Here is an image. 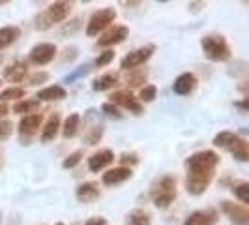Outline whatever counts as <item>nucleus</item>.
Listing matches in <instances>:
<instances>
[{"label":"nucleus","mask_w":249,"mask_h":225,"mask_svg":"<svg viewBox=\"0 0 249 225\" xmlns=\"http://www.w3.org/2000/svg\"><path fill=\"white\" fill-rule=\"evenodd\" d=\"M176 178L173 175H163L156 178L150 186V199L156 208H169L176 199Z\"/></svg>","instance_id":"nucleus-1"},{"label":"nucleus","mask_w":249,"mask_h":225,"mask_svg":"<svg viewBox=\"0 0 249 225\" xmlns=\"http://www.w3.org/2000/svg\"><path fill=\"white\" fill-rule=\"evenodd\" d=\"M200 49L212 62H225L231 58V47L221 34H206L200 38Z\"/></svg>","instance_id":"nucleus-3"},{"label":"nucleus","mask_w":249,"mask_h":225,"mask_svg":"<svg viewBox=\"0 0 249 225\" xmlns=\"http://www.w3.org/2000/svg\"><path fill=\"white\" fill-rule=\"evenodd\" d=\"M79 128H81V114H79V112H73V114H70V116L64 120V124L60 126L62 137L64 139L75 137V135H77V131H79Z\"/></svg>","instance_id":"nucleus-22"},{"label":"nucleus","mask_w":249,"mask_h":225,"mask_svg":"<svg viewBox=\"0 0 249 225\" xmlns=\"http://www.w3.org/2000/svg\"><path fill=\"white\" fill-rule=\"evenodd\" d=\"M156 96H158L156 85H144V87L141 88V92H139L137 100L141 101V103H152V101L156 100Z\"/></svg>","instance_id":"nucleus-32"},{"label":"nucleus","mask_w":249,"mask_h":225,"mask_svg":"<svg viewBox=\"0 0 249 225\" xmlns=\"http://www.w3.org/2000/svg\"><path fill=\"white\" fill-rule=\"evenodd\" d=\"M118 162H120V167L131 169L133 165H137L139 163V156L135 154V152H124V154L118 158Z\"/></svg>","instance_id":"nucleus-35"},{"label":"nucleus","mask_w":249,"mask_h":225,"mask_svg":"<svg viewBox=\"0 0 249 225\" xmlns=\"http://www.w3.org/2000/svg\"><path fill=\"white\" fill-rule=\"evenodd\" d=\"M43 124V116L39 112H32V114H26V116H21L19 120V137H21V143L23 145H30V141L34 139L39 128Z\"/></svg>","instance_id":"nucleus-7"},{"label":"nucleus","mask_w":249,"mask_h":225,"mask_svg":"<svg viewBox=\"0 0 249 225\" xmlns=\"http://www.w3.org/2000/svg\"><path fill=\"white\" fill-rule=\"evenodd\" d=\"M125 225H152V216L142 208H135L125 214Z\"/></svg>","instance_id":"nucleus-24"},{"label":"nucleus","mask_w":249,"mask_h":225,"mask_svg":"<svg viewBox=\"0 0 249 225\" xmlns=\"http://www.w3.org/2000/svg\"><path fill=\"white\" fill-rule=\"evenodd\" d=\"M26 90L23 87H8L0 92V103H6V101L13 100H25Z\"/></svg>","instance_id":"nucleus-29"},{"label":"nucleus","mask_w":249,"mask_h":225,"mask_svg":"<svg viewBox=\"0 0 249 225\" xmlns=\"http://www.w3.org/2000/svg\"><path fill=\"white\" fill-rule=\"evenodd\" d=\"M238 139H240V135H238V133H234V131H219V133L213 137L212 143H213V147L231 150V149H232V145L236 143Z\"/></svg>","instance_id":"nucleus-25"},{"label":"nucleus","mask_w":249,"mask_h":225,"mask_svg":"<svg viewBox=\"0 0 249 225\" xmlns=\"http://www.w3.org/2000/svg\"><path fill=\"white\" fill-rule=\"evenodd\" d=\"M184 165L187 171H215L219 165V154L213 150H200L186 158Z\"/></svg>","instance_id":"nucleus-4"},{"label":"nucleus","mask_w":249,"mask_h":225,"mask_svg":"<svg viewBox=\"0 0 249 225\" xmlns=\"http://www.w3.org/2000/svg\"><path fill=\"white\" fill-rule=\"evenodd\" d=\"M221 210L232 225H249V208L246 205L232 203V201H221Z\"/></svg>","instance_id":"nucleus-11"},{"label":"nucleus","mask_w":249,"mask_h":225,"mask_svg":"<svg viewBox=\"0 0 249 225\" xmlns=\"http://www.w3.org/2000/svg\"><path fill=\"white\" fill-rule=\"evenodd\" d=\"M12 131H13V124L10 120H0V141L10 139Z\"/></svg>","instance_id":"nucleus-38"},{"label":"nucleus","mask_w":249,"mask_h":225,"mask_svg":"<svg viewBox=\"0 0 249 225\" xmlns=\"http://www.w3.org/2000/svg\"><path fill=\"white\" fill-rule=\"evenodd\" d=\"M77 58V47H66L62 55V62H71Z\"/></svg>","instance_id":"nucleus-40"},{"label":"nucleus","mask_w":249,"mask_h":225,"mask_svg":"<svg viewBox=\"0 0 249 225\" xmlns=\"http://www.w3.org/2000/svg\"><path fill=\"white\" fill-rule=\"evenodd\" d=\"M146 79H148V72L146 70H129V74L125 77V85L127 88H137V87H144V83H146Z\"/></svg>","instance_id":"nucleus-26"},{"label":"nucleus","mask_w":249,"mask_h":225,"mask_svg":"<svg viewBox=\"0 0 249 225\" xmlns=\"http://www.w3.org/2000/svg\"><path fill=\"white\" fill-rule=\"evenodd\" d=\"M71 8H73L71 2H64V0L53 2L41 13H37L36 19H34V26L37 30H49L54 25L64 23L68 19V15L71 13Z\"/></svg>","instance_id":"nucleus-2"},{"label":"nucleus","mask_w":249,"mask_h":225,"mask_svg":"<svg viewBox=\"0 0 249 225\" xmlns=\"http://www.w3.org/2000/svg\"><path fill=\"white\" fill-rule=\"evenodd\" d=\"M8 112H10L8 105H6V103H0V118H4V116H6Z\"/></svg>","instance_id":"nucleus-45"},{"label":"nucleus","mask_w":249,"mask_h":225,"mask_svg":"<svg viewBox=\"0 0 249 225\" xmlns=\"http://www.w3.org/2000/svg\"><path fill=\"white\" fill-rule=\"evenodd\" d=\"M231 154H232V158L238 160V162H248L249 160V143L248 139L240 137L232 145V149H231Z\"/></svg>","instance_id":"nucleus-28"},{"label":"nucleus","mask_w":249,"mask_h":225,"mask_svg":"<svg viewBox=\"0 0 249 225\" xmlns=\"http://www.w3.org/2000/svg\"><path fill=\"white\" fill-rule=\"evenodd\" d=\"M109 98H111L109 103L116 105L118 109L122 107L125 111L133 112V114H142V103L129 90H116V92H112Z\"/></svg>","instance_id":"nucleus-9"},{"label":"nucleus","mask_w":249,"mask_h":225,"mask_svg":"<svg viewBox=\"0 0 249 225\" xmlns=\"http://www.w3.org/2000/svg\"><path fill=\"white\" fill-rule=\"evenodd\" d=\"M112 58H114V51H112V49L103 51V53H100V56L94 60V66H98V68H103V66L111 64Z\"/></svg>","instance_id":"nucleus-37"},{"label":"nucleus","mask_w":249,"mask_h":225,"mask_svg":"<svg viewBox=\"0 0 249 225\" xmlns=\"http://www.w3.org/2000/svg\"><path fill=\"white\" fill-rule=\"evenodd\" d=\"M88 72H90V66H87V64H85V66H81L79 70H75L71 75H68V77H66V83H73L75 79H79V77H85Z\"/></svg>","instance_id":"nucleus-39"},{"label":"nucleus","mask_w":249,"mask_h":225,"mask_svg":"<svg viewBox=\"0 0 249 225\" xmlns=\"http://www.w3.org/2000/svg\"><path fill=\"white\" fill-rule=\"evenodd\" d=\"M100 195H101L100 184H96V182H83V184H79L77 189H75V197L81 201V203H92V201L100 199Z\"/></svg>","instance_id":"nucleus-18"},{"label":"nucleus","mask_w":249,"mask_h":225,"mask_svg":"<svg viewBox=\"0 0 249 225\" xmlns=\"http://www.w3.org/2000/svg\"><path fill=\"white\" fill-rule=\"evenodd\" d=\"M0 225H2V214H0Z\"/></svg>","instance_id":"nucleus-47"},{"label":"nucleus","mask_w":249,"mask_h":225,"mask_svg":"<svg viewBox=\"0 0 249 225\" xmlns=\"http://www.w3.org/2000/svg\"><path fill=\"white\" fill-rule=\"evenodd\" d=\"M189 8H191V12H199L200 8H204V2H191Z\"/></svg>","instance_id":"nucleus-44"},{"label":"nucleus","mask_w":249,"mask_h":225,"mask_svg":"<svg viewBox=\"0 0 249 225\" xmlns=\"http://www.w3.org/2000/svg\"><path fill=\"white\" fill-rule=\"evenodd\" d=\"M129 34V28L124 25H114L112 28H109L107 32H103L98 39V47H112V45H118L122 43L125 38Z\"/></svg>","instance_id":"nucleus-12"},{"label":"nucleus","mask_w":249,"mask_h":225,"mask_svg":"<svg viewBox=\"0 0 249 225\" xmlns=\"http://www.w3.org/2000/svg\"><path fill=\"white\" fill-rule=\"evenodd\" d=\"M219 220V212L215 208H202L187 216L182 225H213Z\"/></svg>","instance_id":"nucleus-13"},{"label":"nucleus","mask_w":249,"mask_h":225,"mask_svg":"<svg viewBox=\"0 0 249 225\" xmlns=\"http://www.w3.org/2000/svg\"><path fill=\"white\" fill-rule=\"evenodd\" d=\"M4 4H8V0H0V6H4Z\"/></svg>","instance_id":"nucleus-46"},{"label":"nucleus","mask_w":249,"mask_h":225,"mask_svg":"<svg viewBox=\"0 0 249 225\" xmlns=\"http://www.w3.org/2000/svg\"><path fill=\"white\" fill-rule=\"evenodd\" d=\"M47 79H49V74H47V72H34V74L26 75V83H28L30 87L43 85V83H47Z\"/></svg>","instance_id":"nucleus-34"},{"label":"nucleus","mask_w":249,"mask_h":225,"mask_svg":"<svg viewBox=\"0 0 249 225\" xmlns=\"http://www.w3.org/2000/svg\"><path fill=\"white\" fill-rule=\"evenodd\" d=\"M215 171H187L186 189L191 195H202L212 184Z\"/></svg>","instance_id":"nucleus-6"},{"label":"nucleus","mask_w":249,"mask_h":225,"mask_svg":"<svg viewBox=\"0 0 249 225\" xmlns=\"http://www.w3.org/2000/svg\"><path fill=\"white\" fill-rule=\"evenodd\" d=\"M0 165H2V154H0Z\"/></svg>","instance_id":"nucleus-48"},{"label":"nucleus","mask_w":249,"mask_h":225,"mask_svg":"<svg viewBox=\"0 0 249 225\" xmlns=\"http://www.w3.org/2000/svg\"><path fill=\"white\" fill-rule=\"evenodd\" d=\"M68 96L66 88L62 85H51V87L41 88L36 94V100L41 103V101H60Z\"/></svg>","instance_id":"nucleus-20"},{"label":"nucleus","mask_w":249,"mask_h":225,"mask_svg":"<svg viewBox=\"0 0 249 225\" xmlns=\"http://www.w3.org/2000/svg\"><path fill=\"white\" fill-rule=\"evenodd\" d=\"M112 162H114V152H112V150H109V149L100 150V152H96V154H92V156L88 158V169H90L92 173H100L101 169L109 167Z\"/></svg>","instance_id":"nucleus-17"},{"label":"nucleus","mask_w":249,"mask_h":225,"mask_svg":"<svg viewBox=\"0 0 249 225\" xmlns=\"http://www.w3.org/2000/svg\"><path fill=\"white\" fill-rule=\"evenodd\" d=\"M54 225H64V224H54Z\"/></svg>","instance_id":"nucleus-50"},{"label":"nucleus","mask_w":249,"mask_h":225,"mask_svg":"<svg viewBox=\"0 0 249 225\" xmlns=\"http://www.w3.org/2000/svg\"><path fill=\"white\" fill-rule=\"evenodd\" d=\"M39 101L37 100H19L15 101V105H13V112L15 114H21V116H26V114H32V112H36L39 109Z\"/></svg>","instance_id":"nucleus-27"},{"label":"nucleus","mask_w":249,"mask_h":225,"mask_svg":"<svg viewBox=\"0 0 249 225\" xmlns=\"http://www.w3.org/2000/svg\"><path fill=\"white\" fill-rule=\"evenodd\" d=\"M0 87H2V79H0Z\"/></svg>","instance_id":"nucleus-49"},{"label":"nucleus","mask_w":249,"mask_h":225,"mask_svg":"<svg viewBox=\"0 0 249 225\" xmlns=\"http://www.w3.org/2000/svg\"><path fill=\"white\" fill-rule=\"evenodd\" d=\"M118 74H103L100 75L98 79H94V83H92V88L96 90V92H105V90H111L118 85Z\"/></svg>","instance_id":"nucleus-23"},{"label":"nucleus","mask_w":249,"mask_h":225,"mask_svg":"<svg viewBox=\"0 0 249 225\" xmlns=\"http://www.w3.org/2000/svg\"><path fill=\"white\" fill-rule=\"evenodd\" d=\"M85 225H107V220L101 218V216H98V218H90V220H87Z\"/></svg>","instance_id":"nucleus-42"},{"label":"nucleus","mask_w":249,"mask_h":225,"mask_svg":"<svg viewBox=\"0 0 249 225\" xmlns=\"http://www.w3.org/2000/svg\"><path fill=\"white\" fill-rule=\"evenodd\" d=\"M234 107H238L242 112H248L249 109V98H244L242 101H234Z\"/></svg>","instance_id":"nucleus-43"},{"label":"nucleus","mask_w":249,"mask_h":225,"mask_svg":"<svg viewBox=\"0 0 249 225\" xmlns=\"http://www.w3.org/2000/svg\"><path fill=\"white\" fill-rule=\"evenodd\" d=\"M114 19H116V10L114 8H101L98 12H94L87 23V36H98L107 26H111L114 23Z\"/></svg>","instance_id":"nucleus-5"},{"label":"nucleus","mask_w":249,"mask_h":225,"mask_svg":"<svg viewBox=\"0 0 249 225\" xmlns=\"http://www.w3.org/2000/svg\"><path fill=\"white\" fill-rule=\"evenodd\" d=\"M26 75H28V64L25 60H15L10 66H6L2 72V77L10 83H21L26 79Z\"/></svg>","instance_id":"nucleus-15"},{"label":"nucleus","mask_w":249,"mask_h":225,"mask_svg":"<svg viewBox=\"0 0 249 225\" xmlns=\"http://www.w3.org/2000/svg\"><path fill=\"white\" fill-rule=\"evenodd\" d=\"M103 131H105V128L101 122H94L92 128H88V131L85 133V141H87V145H98L103 137Z\"/></svg>","instance_id":"nucleus-30"},{"label":"nucleus","mask_w":249,"mask_h":225,"mask_svg":"<svg viewBox=\"0 0 249 225\" xmlns=\"http://www.w3.org/2000/svg\"><path fill=\"white\" fill-rule=\"evenodd\" d=\"M79 26H81V19H73V21H71V25H66L62 28V34H73Z\"/></svg>","instance_id":"nucleus-41"},{"label":"nucleus","mask_w":249,"mask_h":225,"mask_svg":"<svg viewBox=\"0 0 249 225\" xmlns=\"http://www.w3.org/2000/svg\"><path fill=\"white\" fill-rule=\"evenodd\" d=\"M60 126H62L60 114H58V112H51L49 118L45 120V124H43V128H41L39 141H41V143H49V141H53V139L58 135V131H60Z\"/></svg>","instance_id":"nucleus-16"},{"label":"nucleus","mask_w":249,"mask_h":225,"mask_svg":"<svg viewBox=\"0 0 249 225\" xmlns=\"http://www.w3.org/2000/svg\"><path fill=\"white\" fill-rule=\"evenodd\" d=\"M154 51H156L154 45H142L139 49L127 53L124 58L120 60V68L122 70H137L139 66H142L146 60H150V56L154 55Z\"/></svg>","instance_id":"nucleus-10"},{"label":"nucleus","mask_w":249,"mask_h":225,"mask_svg":"<svg viewBox=\"0 0 249 225\" xmlns=\"http://www.w3.org/2000/svg\"><path fill=\"white\" fill-rule=\"evenodd\" d=\"M101 111L105 112V114H107L109 118H116V120H120V118H124V112L120 111V109H118L116 105H112V103H109V101L101 105Z\"/></svg>","instance_id":"nucleus-36"},{"label":"nucleus","mask_w":249,"mask_h":225,"mask_svg":"<svg viewBox=\"0 0 249 225\" xmlns=\"http://www.w3.org/2000/svg\"><path fill=\"white\" fill-rule=\"evenodd\" d=\"M195 87H197V77H195V74L186 72V74H180L175 79L173 92L178 94V96H187V94H191L195 90Z\"/></svg>","instance_id":"nucleus-14"},{"label":"nucleus","mask_w":249,"mask_h":225,"mask_svg":"<svg viewBox=\"0 0 249 225\" xmlns=\"http://www.w3.org/2000/svg\"><path fill=\"white\" fill-rule=\"evenodd\" d=\"M19 38H21V28L19 26H2L0 28V51L13 45Z\"/></svg>","instance_id":"nucleus-21"},{"label":"nucleus","mask_w":249,"mask_h":225,"mask_svg":"<svg viewBox=\"0 0 249 225\" xmlns=\"http://www.w3.org/2000/svg\"><path fill=\"white\" fill-rule=\"evenodd\" d=\"M232 193H234V197L240 201V205H246L248 206L249 203V184L244 180V182H236L234 186H232Z\"/></svg>","instance_id":"nucleus-31"},{"label":"nucleus","mask_w":249,"mask_h":225,"mask_svg":"<svg viewBox=\"0 0 249 225\" xmlns=\"http://www.w3.org/2000/svg\"><path fill=\"white\" fill-rule=\"evenodd\" d=\"M81 160H83V150H75V152L68 154V156L64 158L62 167L64 169H73V167H77V165L81 163Z\"/></svg>","instance_id":"nucleus-33"},{"label":"nucleus","mask_w":249,"mask_h":225,"mask_svg":"<svg viewBox=\"0 0 249 225\" xmlns=\"http://www.w3.org/2000/svg\"><path fill=\"white\" fill-rule=\"evenodd\" d=\"M133 176V171L131 169H125V167H114V169H109L107 173H103L101 176V182L105 186H116V184H122L127 178Z\"/></svg>","instance_id":"nucleus-19"},{"label":"nucleus","mask_w":249,"mask_h":225,"mask_svg":"<svg viewBox=\"0 0 249 225\" xmlns=\"http://www.w3.org/2000/svg\"><path fill=\"white\" fill-rule=\"evenodd\" d=\"M58 55V49L54 43H49V41H43V43H36L30 53H28V60L36 66H45V64L53 62Z\"/></svg>","instance_id":"nucleus-8"}]
</instances>
